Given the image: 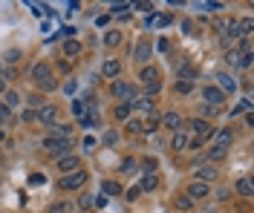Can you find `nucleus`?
Listing matches in <instances>:
<instances>
[{"label":"nucleus","instance_id":"f257e3e1","mask_svg":"<svg viewBox=\"0 0 254 213\" xmlns=\"http://www.w3.org/2000/svg\"><path fill=\"white\" fill-rule=\"evenodd\" d=\"M32 81H35V84H38V90H44V92H47V90H49V92H52V90H58V84H55L52 69H49V63H47V61H38V63L32 66Z\"/></svg>","mask_w":254,"mask_h":213},{"label":"nucleus","instance_id":"f03ea898","mask_svg":"<svg viewBox=\"0 0 254 213\" xmlns=\"http://www.w3.org/2000/svg\"><path fill=\"white\" fill-rule=\"evenodd\" d=\"M44 150L49 153V159L58 161V159L72 153V141H69V138H52V136H49V138L44 141Z\"/></svg>","mask_w":254,"mask_h":213},{"label":"nucleus","instance_id":"7ed1b4c3","mask_svg":"<svg viewBox=\"0 0 254 213\" xmlns=\"http://www.w3.org/2000/svg\"><path fill=\"white\" fill-rule=\"evenodd\" d=\"M113 95H116L122 104H130V101L139 95V87L130 84V81H119V78H116V81H113Z\"/></svg>","mask_w":254,"mask_h":213},{"label":"nucleus","instance_id":"20e7f679","mask_svg":"<svg viewBox=\"0 0 254 213\" xmlns=\"http://www.w3.org/2000/svg\"><path fill=\"white\" fill-rule=\"evenodd\" d=\"M87 179H90V176H87V170L81 167V170H75V173H66L61 182H58V187H61V190H78V187L87 184Z\"/></svg>","mask_w":254,"mask_h":213},{"label":"nucleus","instance_id":"39448f33","mask_svg":"<svg viewBox=\"0 0 254 213\" xmlns=\"http://www.w3.org/2000/svg\"><path fill=\"white\" fill-rule=\"evenodd\" d=\"M150 52H153L150 41H147V38H142V41L136 44V63H139V66H147V61H150Z\"/></svg>","mask_w":254,"mask_h":213},{"label":"nucleus","instance_id":"423d86ee","mask_svg":"<svg viewBox=\"0 0 254 213\" xmlns=\"http://www.w3.org/2000/svg\"><path fill=\"white\" fill-rule=\"evenodd\" d=\"M159 124H162V127H168V130H174V133H179V130L185 127L179 112H165V115H159Z\"/></svg>","mask_w":254,"mask_h":213},{"label":"nucleus","instance_id":"0eeeda50","mask_svg":"<svg viewBox=\"0 0 254 213\" xmlns=\"http://www.w3.org/2000/svg\"><path fill=\"white\" fill-rule=\"evenodd\" d=\"M211 196V187L208 184H202V182H190L188 184V199L190 202H196V199H208Z\"/></svg>","mask_w":254,"mask_h":213},{"label":"nucleus","instance_id":"6e6552de","mask_svg":"<svg viewBox=\"0 0 254 213\" xmlns=\"http://www.w3.org/2000/svg\"><path fill=\"white\" fill-rule=\"evenodd\" d=\"M231 138H234V133H231V127H222V130H217V133L211 136V141H214V147H222V150H228V144H231Z\"/></svg>","mask_w":254,"mask_h":213},{"label":"nucleus","instance_id":"1a4fd4ad","mask_svg":"<svg viewBox=\"0 0 254 213\" xmlns=\"http://www.w3.org/2000/svg\"><path fill=\"white\" fill-rule=\"evenodd\" d=\"M220 173H217V167L214 164H199V170H196V182H202V184H208V182H214Z\"/></svg>","mask_w":254,"mask_h":213},{"label":"nucleus","instance_id":"9d476101","mask_svg":"<svg viewBox=\"0 0 254 213\" xmlns=\"http://www.w3.org/2000/svg\"><path fill=\"white\" fill-rule=\"evenodd\" d=\"M58 170H61V173H75V170H81V159L69 153V156L58 159Z\"/></svg>","mask_w":254,"mask_h":213},{"label":"nucleus","instance_id":"9b49d317","mask_svg":"<svg viewBox=\"0 0 254 213\" xmlns=\"http://www.w3.org/2000/svg\"><path fill=\"white\" fill-rule=\"evenodd\" d=\"M127 106H130V109H142V112L153 115V98H147V95H136Z\"/></svg>","mask_w":254,"mask_h":213},{"label":"nucleus","instance_id":"f8f14e48","mask_svg":"<svg viewBox=\"0 0 254 213\" xmlns=\"http://www.w3.org/2000/svg\"><path fill=\"white\" fill-rule=\"evenodd\" d=\"M139 81H142L144 87H147V84H156V81H159V69H156V66H150V63H147V66H142V69H139Z\"/></svg>","mask_w":254,"mask_h":213},{"label":"nucleus","instance_id":"ddd939ff","mask_svg":"<svg viewBox=\"0 0 254 213\" xmlns=\"http://www.w3.org/2000/svg\"><path fill=\"white\" fill-rule=\"evenodd\" d=\"M217 81H220V84H214V87H217V90H220L222 95H225V92H234V90H237V81H234L231 75H225V72H220V75H217Z\"/></svg>","mask_w":254,"mask_h":213},{"label":"nucleus","instance_id":"4468645a","mask_svg":"<svg viewBox=\"0 0 254 213\" xmlns=\"http://www.w3.org/2000/svg\"><path fill=\"white\" fill-rule=\"evenodd\" d=\"M119 72H122V63H119L116 58H107L104 66H101V75H104V78H119Z\"/></svg>","mask_w":254,"mask_h":213},{"label":"nucleus","instance_id":"2eb2a0df","mask_svg":"<svg viewBox=\"0 0 254 213\" xmlns=\"http://www.w3.org/2000/svg\"><path fill=\"white\" fill-rule=\"evenodd\" d=\"M55 115H58V109H55L52 104H44L38 112H35V118H41L44 124H55Z\"/></svg>","mask_w":254,"mask_h":213},{"label":"nucleus","instance_id":"dca6fc26","mask_svg":"<svg viewBox=\"0 0 254 213\" xmlns=\"http://www.w3.org/2000/svg\"><path fill=\"white\" fill-rule=\"evenodd\" d=\"M234 190H237L240 196H246V199H252V196H254L252 179H249V176H243V179H237V182H234Z\"/></svg>","mask_w":254,"mask_h":213},{"label":"nucleus","instance_id":"f3484780","mask_svg":"<svg viewBox=\"0 0 254 213\" xmlns=\"http://www.w3.org/2000/svg\"><path fill=\"white\" fill-rule=\"evenodd\" d=\"M202 95H205L208 106H220V104H222V98H225V95H222V92H220L214 84H211V87H205V92H202Z\"/></svg>","mask_w":254,"mask_h":213},{"label":"nucleus","instance_id":"a211bd4d","mask_svg":"<svg viewBox=\"0 0 254 213\" xmlns=\"http://www.w3.org/2000/svg\"><path fill=\"white\" fill-rule=\"evenodd\" d=\"M171 147H174L176 153H182L185 147H190V138H188V133H182V130H179V133H174V141H171Z\"/></svg>","mask_w":254,"mask_h":213},{"label":"nucleus","instance_id":"6ab92c4d","mask_svg":"<svg viewBox=\"0 0 254 213\" xmlns=\"http://www.w3.org/2000/svg\"><path fill=\"white\" fill-rule=\"evenodd\" d=\"M52 138H69L72 136V124H49Z\"/></svg>","mask_w":254,"mask_h":213},{"label":"nucleus","instance_id":"aec40b11","mask_svg":"<svg viewBox=\"0 0 254 213\" xmlns=\"http://www.w3.org/2000/svg\"><path fill=\"white\" fill-rule=\"evenodd\" d=\"M159 187V176L156 173H144V179H142V184H139V190H144V193H150V190H156Z\"/></svg>","mask_w":254,"mask_h":213},{"label":"nucleus","instance_id":"412c9836","mask_svg":"<svg viewBox=\"0 0 254 213\" xmlns=\"http://www.w3.org/2000/svg\"><path fill=\"white\" fill-rule=\"evenodd\" d=\"M64 55H66V58H78V55H81V44H78L75 38H72V41H64Z\"/></svg>","mask_w":254,"mask_h":213},{"label":"nucleus","instance_id":"4be33fe9","mask_svg":"<svg viewBox=\"0 0 254 213\" xmlns=\"http://www.w3.org/2000/svg\"><path fill=\"white\" fill-rule=\"evenodd\" d=\"M225 156H228V150H222V147H211V150L205 153V159L208 161H222Z\"/></svg>","mask_w":254,"mask_h":213},{"label":"nucleus","instance_id":"5701e85b","mask_svg":"<svg viewBox=\"0 0 254 213\" xmlns=\"http://www.w3.org/2000/svg\"><path fill=\"white\" fill-rule=\"evenodd\" d=\"M104 44H107V46H119V44H122V32H116V29L104 32Z\"/></svg>","mask_w":254,"mask_h":213},{"label":"nucleus","instance_id":"b1692460","mask_svg":"<svg viewBox=\"0 0 254 213\" xmlns=\"http://www.w3.org/2000/svg\"><path fill=\"white\" fill-rule=\"evenodd\" d=\"M101 190H104L107 196H122V184H119V182H104Z\"/></svg>","mask_w":254,"mask_h":213},{"label":"nucleus","instance_id":"393cba45","mask_svg":"<svg viewBox=\"0 0 254 213\" xmlns=\"http://www.w3.org/2000/svg\"><path fill=\"white\" fill-rule=\"evenodd\" d=\"M49 213H72V202H55L49 205Z\"/></svg>","mask_w":254,"mask_h":213},{"label":"nucleus","instance_id":"a878e982","mask_svg":"<svg viewBox=\"0 0 254 213\" xmlns=\"http://www.w3.org/2000/svg\"><path fill=\"white\" fill-rule=\"evenodd\" d=\"M20 58H23V52H20V49H9V52L3 55V61H6L9 66H15V63H17Z\"/></svg>","mask_w":254,"mask_h":213},{"label":"nucleus","instance_id":"bb28decb","mask_svg":"<svg viewBox=\"0 0 254 213\" xmlns=\"http://www.w3.org/2000/svg\"><path fill=\"white\" fill-rule=\"evenodd\" d=\"M69 109H72V115H75V118H84V115H87V106H84V101H72V104H69Z\"/></svg>","mask_w":254,"mask_h":213},{"label":"nucleus","instance_id":"cd10ccee","mask_svg":"<svg viewBox=\"0 0 254 213\" xmlns=\"http://www.w3.org/2000/svg\"><path fill=\"white\" fill-rule=\"evenodd\" d=\"M26 104H29V109H35V112H38V109L44 106V98H41V95H26Z\"/></svg>","mask_w":254,"mask_h":213},{"label":"nucleus","instance_id":"c85d7f7f","mask_svg":"<svg viewBox=\"0 0 254 213\" xmlns=\"http://www.w3.org/2000/svg\"><path fill=\"white\" fill-rule=\"evenodd\" d=\"M147 23H159V26H171V23H174V15H159V17H150Z\"/></svg>","mask_w":254,"mask_h":213},{"label":"nucleus","instance_id":"c756f323","mask_svg":"<svg viewBox=\"0 0 254 213\" xmlns=\"http://www.w3.org/2000/svg\"><path fill=\"white\" fill-rule=\"evenodd\" d=\"M113 115H116V118H122V121H125L127 115H130V106H127V104H122V101H119V104H116V109H113Z\"/></svg>","mask_w":254,"mask_h":213},{"label":"nucleus","instance_id":"7c9ffc66","mask_svg":"<svg viewBox=\"0 0 254 213\" xmlns=\"http://www.w3.org/2000/svg\"><path fill=\"white\" fill-rule=\"evenodd\" d=\"M190 90H193V81H176V92L179 95H188Z\"/></svg>","mask_w":254,"mask_h":213},{"label":"nucleus","instance_id":"2f4dec72","mask_svg":"<svg viewBox=\"0 0 254 213\" xmlns=\"http://www.w3.org/2000/svg\"><path fill=\"white\" fill-rule=\"evenodd\" d=\"M17 104H20V95H17L15 90H9V92H6V106L12 109V106H17Z\"/></svg>","mask_w":254,"mask_h":213},{"label":"nucleus","instance_id":"473e14b6","mask_svg":"<svg viewBox=\"0 0 254 213\" xmlns=\"http://www.w3.org/2000/svg\"><path fill=\"white\" fill-rule=\"evenodd\" d=\"M142 170L144 173H156V159H142Z\"/></svg>","mask_w":254,"mask_h":213},{"label":"nucleus","instance_id":"72a5a7b5","mask_svg":"<svg viewBox=\"0 0 254 213\" xmlns=\"http://www.w3.org/2000/svg\"><path fill=\"white\" fill-rule=\"evenodd\" d=\"M136 167H139V164H136V159H125V161H122V173H133Z\"/></svg>","mask_w":254,"mask_h":213},{"label":"nucleus","instance_id":"f704fd0d","mask_svg":"<svg viewBox=\"0 0 254 213\" xmlns=\"http://www.w3.org/2000/svg\"><path fill=\"white\" fill-rule=\"evenodd\" d=\"M176 208H182V211H190V208H193V202H190L188 196H179V199H176Z\"/></svg>","mask_w":254,"mask_h":213},{"label":"nucleus","instance_id":"c9c22d12","mask_svg":"<svg viewBox=\"0 0 254 213\" xmlns=\"http://www.w3.org/2000/svg\"><path fill=\"white\" fill-rule=\"evenodd\" d=\"M127 9H130L127 3H116V6H113L110 12H113V15H122V17H127Z\"/></svg>","mask_w":254,"mask_h":213},{"label":"nucleus","instance_id":"e433bc0d","mask_svg":"<svg viewBox=\"0 0 254 213\" xmlns=\"http://www.w3.org/2000/svg\"><path fill=\"white\" fill-rule=\"evenodd\" d=\"M159 90H162V84H159V81H156V84H147V87H144V92H147V98H153V95H156Z\"/></svg>","mask_w":254,"mask_h":213},{"label":"nucleus","instance_id":"4c0bfd02","mask_svg":"<svg viewBox=\"0 0 254 213\" xmlns=\"http://www.w3.org/2000/svg\"><path fill=\"white\" fill-rule=\"evenodd\" d=\"M116 141H119V136H116V130H110V133H104V144H107V147H113Z\"/></svg>","mask_w":254,"mask_h":213},{"label":"nucleus","instance_id":"58836bf2","mask_svg":"<svg viewBox=\"0 0 254 213\" xmlns=\"http://www.w3.org/2000/svg\"><path fill=\"white\" fill-rule=\"evenodd\" d=\"M9 118H12V109H9L6 104H0V124H6Z\"/></svg>","mask_w":254,"mask_h":213},{"label":"nucleus","instance_id":"ea45409f","mask_svg":"<svg viewBox=\"0 0 254 213\" xmlns=\"http://www.w3.org/2000/svg\"><path fill=\"white\" fill-rule=\"evenodd\" d=\"M78 205H81L84 211H87V208H93V196H87V193H84V196H78Z\"/></svg>","mask_w":254,"mask_h":213},{"label":"nucleus","instance_id":"a19ab883","mask_svg":"<svg viewBox=\"0 0 254 213\" xmlns=\"http://www.w3.org/2000/svg\"><path fill=\"white\" fill-rule=\"evenodd\" d=\"M252 58H254L252 52H249V55H240V63H237V66H243V69H249V66H252Z\"/></svg>","mask_w":254,"mask_h":213},{"label":"nucleus","instance_id":"79ce46f5","mask_svg":"<svg viewBox=\"0 0 254 213\" xmlns=\"http://www.w3.org/2000/svg\"><path fill=\"white\" fill-rule=\"evenodd\" d=\"M225 61H228V63H234V66H237V63H240V52H237V49H231V52L225 55Z\"/></svg>","mask_w":254,"mask_h":213},{"label":"nucleus","instance_id":"37998d69","mask_svg":"<svg viewBox=\"0 0 254 213\" xmlns=\"http://www.w3.org/2000/svg\"><path fill=\"white\" fill-rule=\"evenodd\" d=\"M75 90H78L75 81H66V84H64V92H66V95H75Z\"/></svg>","mask_w":254,"mask_h":213},{"label":"nucleus","instance_id":"c03bdc74","mask_svg":"<svg viewBox=\"0 0 254 213\" xmlns=\"http://www.w3.org/2000/svg\"><path fill=\"white\" fill-rule=\"evenodd\" d=\"M136 9L144 12V15H150V12H153V3H136Z\"/></svg>","mask_w":254,"mask_h":213},{"label":"nucleus","instance_id":"a18cd8bd","mask_svg":"<svg viewBox=\"0 0 254 213\" xmlns=\"http://www.w3.org/2000/svg\"><path fill=\"white\" fill-rule=\"evenodd\" d=\"M127 130L130 133H142V121H127Z\"/></svg>","mask_w":254,"mask_h":213},{"label":"nucleus","instance_id":"49530a36","mask_svg":"<svg viewBox=\"0 0 254 213\" xmlns=\"http://www.w3.org/2000/svg\"><path fill=\"white\" fill-rule=\"evenodd\" d=\"M217 112H220V106H202V115H205V118H208V115H217Z\"/></svg>","mask_w":254,"mask_h":213},{"label":"nucleus","instance_id":"de8ad7c7","mask_svg":"<svg viewBox=\"0 0 254 213\" xmlns=\"http://www.w3.org/2000/svg\"><path fill=\"white\" fill-rule=\"evenodd\" d=\"M15 75H17V72H15V66H6V69H3V78H6V81H12Z\"/></svg>","mask_w":254,"mask_h":213},{"label":"nucleus","instance_id":"09e8293b","mask_svg":"<svg viewBox=\"0 0 254 213\" xmlns=\"http://www.w3.org/2000/svg\"><path fill=\"white\" fill-rule=\"evenodd\" d=\"M93 124H95V118H93V115H84V118H81V127H93Z\"/></svg>","mask_w":254,"mask_h":213},{"label":"nucleus","instance_id":"8fccbe9b","mask_svg":"<svg viewBox=\"0 0 254 213\" xmlns=\"http://www.w3.org/2000/svg\"><path fill=\"white\" fill-rule=\"evenodd\" d=\"M35 118V109H23V121H32Z\"/></svg>","mask_w":254,"mask_h":213},{"label":"nucleus","instance_id":"3c124183","mask_svg":"<svg viewBox=\"0 0 254 213\" xmlns=\"http://www.w3.org/2000/svg\"><path fill=\"white\" fill-rule=\"evenodd\" d=\"M93 205H95V208H104V205H107V199H104V196H98V199H93Z\"/></svg>","mask_w":254,"mask_h":213},{"label":"nucleus","instance_id":"603ef678","mask_svg":"<svg viewBox=\"0 0 254 213\" xmlns=\"http://www.w3.org/2000/svg\"><path fill=\"white\" fill-rule=\"evenodd\" d=\"M0 92H3V78H0Z\"/></svg>","mask_w":254,"mask_h":213},{"label":"nucleus","instance_id":"864d4df0","mask_svg":"<svg viewBox=\"0 0 254 213\" xmlns=\"http://www.w3.org/2000/svg\"><path fill=\"white\" fill-rule=\"evenodd\" d=\"M0 141H3V133H0Z\"/></svg>","mask_w":254,"mask_h":213}]
</instances>
